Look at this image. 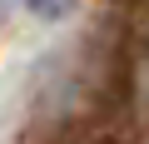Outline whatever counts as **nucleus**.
<instances>
[{"mask_svg": "<svg viewBox=\"0 0 149 144\" xmlns=\"http://www.w3.org/2000/svg\"><path fill=\"white\" fill-rule=\"evenodd\" d=\"M25 5H30L40 20H60V15H70V5H74V0H25Z\"/></svg>", "mask_w": 149, "mask_h": 144, "instance_id": "f257e3e1", "label": "nucleus"}]
</instances>
